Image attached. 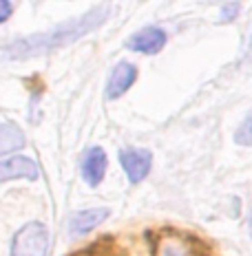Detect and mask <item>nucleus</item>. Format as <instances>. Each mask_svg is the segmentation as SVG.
Masks as SVG:
<instances>
[{"instance_id":"obj_3","label":"nucleus","mask_w":252,"mask_h":256,"mask_svg":"<svg viewBox=\"0 0 252 256\" xmlns=\"http://www.w3.org/2000/svg\"><path fill=\"white\" fill-rule=\"evenodd\" d=\"M120 164L124 168L126 177L131 184H139L146 179L153 166V154L146 148H133V150H122L120 152Z\"/></svg>"},{"instance_id":"obj_14","label":"nucleus","mask_w":252,"mask_h":256,"mask_svg":"<svg viewBox=\"0 0 252 256\" xmlns=\"http://www.w3.org/2000/svg\"><path fill=\"white\" fill-rule=\"evenodd\" d=\"M248 232H250V236H252V212H250V218H248Z\"/></svg>"},{"instance_id":"obj_2","label":"nucleus","mask_w":252,"mask_h":256,"mask_svg":"<svg viewBox=\"0 0 252 256\" xmlns=\"http://www.w3.org/2000/svg\"><path fill=\"white\" fill-rule=\"evenodd\" d=\"M49 250V232L38 221L23 226L12 238V256H45Z\"/></svg>"},{"instance_id":"obj_6","label":"nucleus","mask_w":252,"mask_h":256,"mask_svg":"<svg viewBox=\"0 0 252 256\" xmlns=\"http://www.w3.org/2000/svg\"><path fill=\"white\" fill-rule=\"evenodd\" d=\"M137 80V66L131 62H120L111 73L109 82H106V98L109 100H120L128 88L133 86V82Z\"/></svg>"},{"instance_id":"obj_10","label":"nucleus","mask_w":252,"mask_h":256,"mask_svg":"<svg viewBox=\"0 0 252 256\" xmlns=\"http://www.w3.org/2000/svg\"><path fill=\"white\" fill-rule=\"evenodd\" d=\"M234 142L239 146H252V110L243 117V122L239 124V128L234 130Z\"/></svg>"},{"instance_id":"obj_12","label":"nucleus","mask_w":252,"mask_h":256,"mask_svg":"<svg viewBox=\"0 0 252 256\" xmlns=\"http://www.w3.org/2000/svg\"><path fill=\"white\" fill-rule=\"evenodd\" d=\"M239 9H241L239 2L223 4V9H221V22H230V20H234V18H237V14H239Z\"/></svg>"},{"instance_id":"obj_11","label":"nucleus","mask_w":252,"mask_h":256,"mask_svg":"<svg viewBox=\"0 0 252 256\" xmlns=\"http://www.w3.org/2000/svg\"><path fill=\"white\" fill-rule=\"evenodd\" d=\"M157 256H188V252H186L184 245H179L175 241H168V243H164L162 248H159Z\"/></svg>"},{"instance_id":"obj_9","label":"nucleus","mask_w":252,"mask_h":256,"mask_svg":"<svg viewBox=\"0 0 252 256\" xmlns=\"http://www.w3.org/2000/svg\"><path fill=\"white\" fill-rule=\"evenodd\" d=\"M25 132L16 124H0V157L25 148Z\"/></svg>"},{"instance_id":"obj_13","label":"nucleus","mask_w":252,"mask_h":256,"mask_svg":"<svg viewBox=\"0 0 252 256\" xmlns=\"http://www.w3.org/2000/svg\"><path fill=\"white\" fill-rule=\"evenodd\" d=\"M12 14H14V4L9 0H0V24L7 22Z\"/></svg>"},{"instance_id":"obj_1","label":"nucleus","mask_w":252,"mask_h":256,"mask_svg":"<svg viewBox=\"0 0 252 256\" xmlns=\"http://www.w3.org/2000/svg\"><path fill=\"white\" fill-rule=\"evenodd\" d=\"M109 14H111V7L102 4V7L91 9L84 16H78V18L53 26L49 31L9 42V44L0 46V60H29V58H38V56H45V53L62 49V46H69L76 40L89 36L91 31H95L100 24H104Z\"/></svg>"},{"instance_id":"obj_7","label":"nucleus","mask_w":252,"mask_h":256,"mask_svg":"<svg viewBox=\"0 0 252 256\" xmlns=\"http://www.w3.org/2000/svg\"><path fill=\"white\" fill-rule=\"evenodd\" d=\"M106 166H109V159H106V152L104 148L95 146L84 154V162H82V179L87 181L91 188L102 184L104 179V172H106Z\"/></svg>"},{"instance_id":"obj_4","label":"nucleus","mask_w":252,"mask_h":256,"mask_svg":"<svg viewBox=\"0 0 252 256\" xmlns=\"http://www.w3.org/2000/svg\"><path fill=\"white\" fill-rule=\"evenodd\" d=\"M166 46V31L159 26H146L128 40V49L144 56H155Z\"/></svg>"},{"instance_id":"obj_5","label":"nucleus","mask_w":252,"mask_h":256,"mask_svg":"<svg viewBox=\"0 0 252 256\" xmlns=\"http://www.w3.org/2000/svg\"><path fill=\"white\" fill-rule=\"evenodd\" d=\"M40 177V168L36 166V162H31L29 157H9L5 162H0V184L12 179H29L36 181Z\"/></svg>"},{"instance_id":"obj_8","label":"nucleus","mask_w":252,"mask_h":256,"mask_svg":"<svg viewBox=\"0 0 252 256\" xmlns=\"http://www.w3.org/2000/svg\"><path fill=\"white\" fill-rule=\"evenodd\" d=\"M109 214L111 212L106 210V208L82 210L71 216V221H69V232H71V236H84V234H89L91 230H95L100 223H104L106 218H109Z\"/></svg>"}]
</instances>
